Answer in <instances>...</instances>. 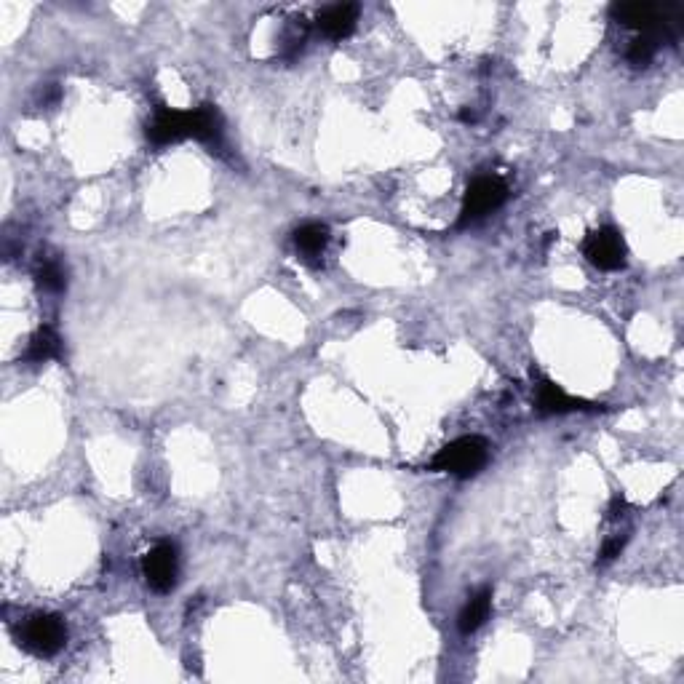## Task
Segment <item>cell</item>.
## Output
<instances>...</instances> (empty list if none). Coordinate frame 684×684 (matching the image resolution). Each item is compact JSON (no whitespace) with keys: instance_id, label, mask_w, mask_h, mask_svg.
I'll return each instance as SVG.
<instances>
[{"instance_id":"2","label":"cell","mask_w":684,"mask_h":684,"mask_svg":"<svg viewBox=\"0 0 684 684\" xmlns=\"http://www.w3.org/2000/svg\"><path fill=\"white\" fill-rule=\"evenodd\" d=\"M19 644L35 658H54L67 644V626L59 615L38 612L19 626Z\"/></svg>"},{"instance_id":"4","label":"cell","mask_w":684,"mask_h":684,"mask_svg":"<svg viewBox=\"0 0 684 684\" xmlns=\"http://www.w3.org/2000/svg\"><path fill=\"white\" fill-rule=\"evenodd\" d=\"M142 575L147 586L158 594H169L180 578V551L174 543H158L142 559Z\"/></svg>"},{"instance_id":"12","label":"cell","mask_w":684,"mask_h":684,"mask_svg":"<svg viewBox=\"0 0 684 684\" xmlns=\"http://www.w3.org/2000/svg\"><path fill=\"white\" fill-rule=\"evenodd\" d=\"M658 38L655 35H647V33H639L631 41V46H628V65L631 67H647L655 59V51H658Z\"/></svg>"},{"instance_id":"11","label":"cell","mask_w":684,"mask_h":684,"mask_svg":"<svg viewBox=\"0 0 684 684\" xmlns=\"http://www.w3.org/2000/svg\"><path fill=\"white\" fill-rule=\"evenodd\" d=\"M59 348H62V342H59V334L54 332L51 326H41V329H38L33 337H30V345H27L25 359L30 361V364H43V361L57 359Z\"/></svg>"},{"instance_id":"9","label":"cell","mask_w":684,"mask_h":684,"mask_svg":"<svg viewBox=\"0 0 684 684\" xmlns=\"http://www.w3.org/2000/svg\"><path fill=\"white\" fill-rule=\"evenodd\" d=\"M326 244H329V228L321 222H308L294 230V249L308 265H318Z\"/></svg>"},{"instance_id":"10","label":"cell","mask_w":684,"mask_h":684,"mask_svg":"<svg viewBox=\"0 0 684 684\" xmlns=\"http://www.w3.org/2000/svg\"><path fill=\"white\" fill-rule=\"evenodd\" d=\"M489 610H492V588H481L479 594H473L465 607L460 610V618H457V626L463 634H473L479 631L489 618Z\"/></svg>"},{"instance_id":"3","label":"cell","mask_w":684,"mask_h":684,"mask_svg":"<svg viewBox=\"0 0 684 684\" xmlns=\"http://www.w3.org/2000/svg\"><path fill=\"white\" fill-rule=\"evenodd\" d=\"M505 198H508V188H505L503 180H497V177H479V180H473L468 185V190H465L463 209H460L457 225L468 228L473 222L484 220L487 214H492L505 204Z\"/></svg>"},{"instance_id":"8","label":"cell","mask_w":684,"mask_h":684,"mask_svg":"<svg viewBox=\"0 0 684 684\" xmlns=\"http://www.w3.org/2000/svg\"><path fill=\"white\" fill-rule=\"evenodd\" d=\"M318 30L329 38V41H342L356 30V22H359V6L356 3H337V6H329L318 14Z\"/></svg>"},{"instance_id":"6","label":"cell","mask_w":684,"mask_h":684,"mask_svg":"<svg viewBox=\"0 0 684 684\" xmlns=\"http://www.w3.org/2000/svg\"><path fill=\"white\" fill-rule=\"evenodd\" d=\"M190 137V113L188 110H171L166 105L155 107L153 118L147 123V139L150 145L166 147Z\"/></svg>"},{"instance_id":"13","label":"cell","mask_w":684,"mask_h":684,"mask_svg":"<svg viewBox=\"0 0 684 684\" xmlns=\"http://www.w3.org/2000/svg\"><path fill=\"white\" fill-rule=\"evenodd\" d=\"M35 281H38V286H43L46 292H62L67 284V273L65 268H62V262L41 260V265L35 270Z\"/></svg>"},{"instance_id":"1","label":"cell","mask_w":684,"mask_h":684,"mask_svg":"<svg viewBox=\"0 0 684 684\" xmlns=\"http://www.w3.org/2000/svg\"><path fill=\"white\" fill-rule=\"evenodd\" d=\"M487 460V441L479 439V436H463V439H455L452 444L439 449V455L433 457L431 471L449 473V476H457V479H471L487 465Z\"/></svg>"},{"instance_id":"5","label":"cell","mask_w":684,"mask_h":684,"mask_svg":"<svg viewBox=\"0 0 684 684\" xmlns=\"http://www.w3.org/2000/svg\"><path fill=\"white\" fill-rule=\"evenodd\" d=\"M588 262L599 270H618L626 265V244L620 238L618 230L602 228L591 233L583 244Z\"/></svg>"},{"instance_id":"7","label":"cell","mask_w":684,"mask_h":684,"mask_svg":"<svg viewBox=\"0 0 684 684\" xmlns=\"http://www.w3.org/2000/svg\"><path fill=\"white\" fill-rule=\"evenodd\" d=\"M535 404L543 415H570V412H594L596 404L586 399H575L551 380H540L535 391Z\"/></svg>"},{"instance_id":"14","label":"cell","mask_w":684,"mask_h":684,"mask_svg":"<svg viewBox=\"0 0 684 684\" xmlns=\"http://www.w3.org/2000/svg\"><path fill=\"white\" fill-rule=\"evenodd\" d=\"M623 546H626V535H615V538H610L607 543H604L602 554H599V562L602 564L615 562V559L620 556V551H623Z\"/></svg>"}]
</instances>
